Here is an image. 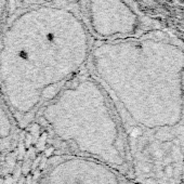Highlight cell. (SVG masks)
I'll list each match as a JSON object with an SVG mask.
<instances>
[{
    "instance_id": "6da1fadb",
    "label": "cell",
    "mask_w": 184,
    "mask_h": 184,
    "mask_svg": "<svg viewBox=\"0 0 184 184\" xmlns=\"http://www.w3.org/2000/svg\"><path fill=\"white\" fill-rule=\"evenodd\" d=\"M89 69L121 125L133 183L183 184V50L156 40L106 43Z\"/></svg>"
},
{
    "instance_id": "7a4b0ae2",
    "label": "cell",
    "mask_w": 184,
    "mask_h": 184,
    "mask_svg": "<svg viewBox=\"0 0 184 184\" xmlns=\"http://www.w3.org/2000/svg\"><path fill=\"white\" fill-rule=\"evenodd\" d=\"M62 13L31 9L0 36V90L11 114L31 118L87 69L92 52Z\"/></svg>"
},
{
    "instance_id": "3957f363",
    "label": "cell",
    "mask_w": 184,
    "mask_h": 184,
    "mask_svg": "<svg viewBox=\"0 0 184 184\" xmlns=\"http://www.w3.org/2000/svg\"><path fill=\"white\" fill-rule=\"evenodd\" d=\"M41 118L67 154L108 165L132 182L121 125L104 88L90 69L60 91L41 110Z\"/></svg>"
},
{
    "instance_id": "277c9868",
    "label": "cell",
    "mask_w": 184,
    "mask_h": 184,
    "mask_svg": "<svg viewBox=\"0 0 184 184\" xmlns=\"http://www.w3.org/2000/svg\"><path fill=\"white\" fill-rule=\"evenodd\" d=\"M130 180L108 165L81 156H61L49 166L43 184H129Z\"/></svg>"
},
{
    "instance_id": "5b68a950",
    "label": "cell",
    "mask_w": 184,
    "mask_h": 184,
    "mask_svg": "<svg viewBox=\"0 0 184 184\" xmlns=\"http://www.w3.org/2000/svg\"><path fill=\"white\" fill-rule=\"evenodd\" d=\"M13 132V116L0 90V141H4Z\"/></svg>"
},
{
    "instance_id": "8992f818",
    "label": "cell",
    "mask_w": 184,
    "mask_h": 184,
    "mask_svg": "<svg viewBox=\"0 0 184 184\" xmlns=\"http://www.w3.org/2000/svg\"><path fill=\"white\" fill-rule=\"evenodd\" d=\"M7 4H8V0H0V36L6 27L4 26V17H6Z\"/></svg>"
}]
</instances>
